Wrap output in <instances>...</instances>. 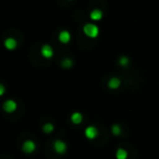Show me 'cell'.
<instances>
[{
	"label": "cell",
	"instance_id": "30bf717a",
	"mask_svg": "<svg viewBox=\"0 0 159 159\" xmlns=\"http://www.w3.org/2000/svg\"><path fill=\"white\" fill-rule=\"evenodd\" d=\"M16 46H18V43L14 38H7L5 40V47L8 50H13L16 48Z\"/></svg>",
	"mask_w": 159,
	"mask_h": 159
},
{
	"label": "cell",
	"instance_id": "9a60e30c",
	"mask_svg": "<svg viewBox=\"0 0 159 159\" xmlns=\"http://www.w3.org/2000/svg\"><path fill=\"white\" fill-rule=\"evenodd\" d=\"M111 132H112L113 135H120L121 134V126L119 125V124H113L112 126H111Z\"/></svg>",
	"mask_w": 159,
	"mask_h": 159
},
{
	"label": "cell",
	"instance_id": "52a82bcc",
	"mask_svg": "<svg viewBox=\"0 0 159 159\" xmlns=\"http://www.w3.org/2000/svg\"><path fill=\"white\" fill-rule=\"evenodd\" d=\"M121 85V80L119 77H111L108 82V87L110 89H118Z\"/></svg>",
	"mask_w": 159,
	"mask_h": 159
},
{
	"label": "cell",
	"instance_id": "7c38bea8",
	"mask_svg": "<svg viewBox=\"0 0 159 159\" xmlns=\"http://www.w3.org/2000/svg\"><path fill=\"white\" fill-rule=\"evenodd\" d=\"M116 157H117V159H126L128 158V152L123 148H118L117 152H116Z\"/></svg>",
	"mask_w": 159,
	"mask_h": 159
},
{
	"label": "cell",
	"instance_id": "2e32d148",
	"mask_svg": "<svg viewBox=\"0 0 159 159\" xmlns=\"http://www.w3.org/2000/svg\"><path fill=\"white\" fill-rule=\"evenodd\" d=\"M129 62H130L129 58H126V57H120V59H119V64H120V66H126L129 64Z\"/></svg>",
	"mask_w": 159,
	"mask_h": 159
},
{
	"label": "cell",
	"instance_id": "3957f363",
	"mask_svg": "<svg viewBox=\"0 0 159 159\" xmlns=\"http://www.w3.org/2000/svg\"><path fill=\"white\" fill-rule=\"evenodd\" d=\"M16 102H14V100H12V99H8V100H6L5 102H3V105H2V108H3V110L6 111V112H8V113H11V112H14V111L16 110Z\"/></svg>",
	"mask_w": 159,
	"mask_h": 159
},
{
	"label": "cell",
	"instance_id": "ba28073f",
	"mask_svg": "<svg viewBox=\"0 0 159 159\" xmlns=\"http://www.w3.org/2000/svg\"><path fill=\"white\" fill-rule=\"evenodd\" d=\"M71 40V34L68 31H62L59 33V42L62 44H68Z\"/></svg>",
	"mask_w": 159,
	"mask_h": 159
},
{
	"label": "cell",
	"instance_id": "8992f818",
	"mask_svg": "<svg viewBox=\"0 0 159 159\" xmlns=\"http://www.w3.org/2000/svg\"><path fill=\"white\" fill-rule=\"evenodd\" d=\"M85 136H86L89 139H96V137L98 136V130H97V128H95V126H93V125L87 126V128L85 129Z\"/></svg>",
	"mask_w": 159,
	"mask_h": 159
},
{
	"label": "cell",
	"instance_id": "277c9868",
	"mask_svg": "<svg viewBox=\"0 0 159 159\" xmlns=\"http://www.w3.org/2000/svg\"><path fill=\"white\" fill-rule=\"evenodd\" d=\"M40 53H42L43 57L46 58V59H50V58L53 57L52 47H51L50 45H48V44H45L44 46L42 47V49H40Z\"/></svg>",
	"mask_w": 159,
	"mask_h": 159
},
{
	"label": "cell",
	"instance_id": "7a4b0ae2",
	"mask_svg": "<svg viewBox=\"0 0 159 159\" xmlns=\"http://www.w3.org/2000/svg\"><path fill=\"white\" fill-rule=\"evenodd\" d=\"M53 149L57 154H64L66 152V142L61 141V139H56L53 143Z\"/></svg>",
	"mask_w": 159,
	"mask_h": 159
},
{
	"label": "cell",
	"instance_id": "5b68a950",
	"mask_svg": "<svg viewBox=\"0 0 159 159\" xmlns=\"http://www.w3.org/2000/svg\"><path fill=\"white\" fill-rule=\"evenodd\" d=\"M35 148H36V145L32 139L25 141L22 145V150L25 152V154H32V152L35 150Z\"/></svg>",
	"mask_w": 159,
	"mask_h": 159
},
{
	"label": "cell",
	"instance_id": "5bb4252c",
	"mask_svg": "<svg viewBox=\"0 0 159 159\" xmlns=\"http://www.w3.org/2000/svg\"><path fill=\"white\" fill-rule=\"evenodd\" d=\"M61 66H63V68H66V69L71 68V66H73V60H72V59H70V58H66V59L62 60Z\"/></svg>",
	"mask_w": 159,
	"mask_h": 159
},
{
	"label": "cell",
	"instance_id": "8fae6325",
	"mask_svg": "<svg viewBox=\"0 0 159 159\" xmlns=\"http://www.w3.org/2000/svg\"><path fill=\"white\" fill-rule=\"evenodd\" d=\"M71 121H72L74 124H76V125L80 123H82L83 115L81 112H73L72 115H71Z\"/></svg>",
	"mask_w": 159,
	"mask_h": 159
},
{
	"label": "cell",
	"instance_id": "9c48e42d",
	"mask_svg": "<svg viewBox=\"0 0 159 159\" xmlns=\"http://www.w3.org/2000/svg\"><path fill=\"white\" fill-rule=\"evenodd\" d=\"M102 16H104V13H102V10L94 9L93 11L91 12V14H89V18H91L93 21H100L102 19Z\"/></svg>",
	"mask_w": 159,
	"mask_h": 159
},
{
	"label": "cell",
	"instance_id": "4fadbf2b",
	"mask_svg": "<svg viewBox=\"0 0 159 159\" xmlns=\"http://www.w3.org/2000/svg\"><path fill=\"white\" fill-rule=\"evenodd\" d=\"M53 130H55V126H53L52 123H46L43 126V131H44L46 134H50Z\"/></svg>",
	"mask_w": 159,
	"mask_h": 159
},
{
	"label": "cell",
	"instance_id": "6da1fadb",
	"mask_svg": "<svg viewBox=\"0 0 159 159\" xmlns=\"http://www.w3.org/2000/svg\"><path fill=\"white\" fill-rule=\"evenodd\" d=\"M83 32H84V34L87 37L96 38L98 36V34H99V27L96 24H93V23H87L83 27Z\"/></svg>",
	"mask_w": 159,
	"mask_h": 159
},
{
	"label": "cell",
	"instance_id": "e0dca14e",
	"mask_svg": "<svg viewBox=\"0 0 159 159\" xmlns=\"http://www.w3.org/2000/svg\"><path fill=\"white\" fill-rule=\"evenodd\" d=\"M5 86H3V85H0V95L2 96L3 94H5Z\"/></svg>",
	"mask_w": 159,
	"mask_h": 159
}]
</instances>
